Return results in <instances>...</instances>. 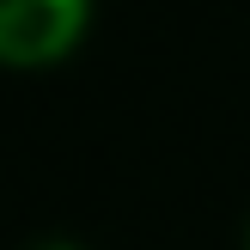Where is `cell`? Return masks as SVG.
Wrapping results in <instances>:
<instances>
[{
	"mask_svg": "<svg viewBox=\"0 0 250 250\" xmlns=\"http://www.w3.org/2000/svg\"><path fill=\"white\" fill-rule=\"evenodd\" d=\"M85 0H0V61H49L80 37Z\"/></svg>",
	"mask_w": 250,
	"mask_h": 250,
	"instance_id": "cell-1",
	"label": "cell"
},
{
	"mask_svg": "<svg viewBox=\"0 0 250 250\" xmlns=\"http://www.w3.org/2000/svg\"><path fill=\"white\" fill-rule=\"evenodd\" d=\"M37 250H73V244H37Z\"/></svg>",
	"mask_w": 250,
	"mask_h": 250,
	"instance_id": "cell-2",
	"label": "cell"
},
{
	"mask_svg": "<svg viewBox=\"0 0 250 250\" xmlns=\"http://www.w3.org/2000/svg\"><path fill=\"white\" fill-rule=\"evenodd\" d=\"M244 250H250V232H244Z\"/></svg>",
	"mask_w": 250,
	"mask_h": 250,
	"instance_id": "cell-3",
	"label": "cell"
}]
</instances>
